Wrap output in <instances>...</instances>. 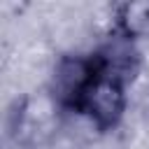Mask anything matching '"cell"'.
<instances>
[{"mask_svg": "<svg viewBox=\"0 0 149 149\" xmlns=\"http://www.w3.org/2000/svg\"><path fill=\"white\" fill-rule=\"evenodd\" d=\"M63 105L51 88L23 95L12 114V135L21 147H40L56 130Z\"/></svg>", "mask_w": 149, "mask_h": 149, "instance_id": "cell-1", "label": "cell"}, {"mask_svg": "<svg viewBox=\"0 0 149 149\" xmlns=\"http://www.w3.org/2000/svg\"><path fill=\"white\" fill-rule=\"evenodd\" d=\"M149 30V5L147 2H123L112 12V35L126 44L137 40Z\"/></svg>", "mask_w": 149, "mask_h": 149, "instance_id": "cell-2", "label": "cell"}]
</instances>
